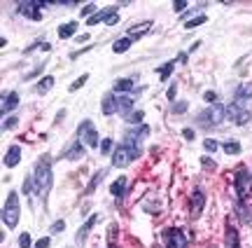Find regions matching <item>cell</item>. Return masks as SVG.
Returning a JSON list of instances; mask_svg holds the SVG:
<instances>
[{
	"label": "cell",
	"instance_id": "6da1fadb",
	"mask_svg": "<svg viewBox=\"0 0 252 248\" xmlns=\"http://www.w3.org/2000/svg\"><path fill=\"white\" fill-rule=\"evenodd\" d=\"M140 157V136L135 131H126L124 141L115 147L112 152V166L117 169H126L128 164H133L135 159Z\"/></svg>",
	"mask_w": 252,
	"mask_h": 248
},
{
	"label": "cell",
	"instance_id": "7a4b0ae2",
	"mask_svg": "<svg viewBox=\"0 0 252 248\" xmlns=\"http://www.w3.org/2000/svg\"><path fill=\"white\" fill-rule=\"evenodd\" d=\"M33 180H35V194L47 199V192L52 187V159L49 157H40L35 169H33Z\"/></svg>",
	"mask_w": 252,
	"mask_h": 248
},
{
	"label": "cell",
	"instance_id": "3957f363",
	"mask_svg": "<svg viewBox=\"0 0 252 248\" xmlns=\"http://www.w3.org/2000/svg\"><path fill=\"white\" fill-rule=\"evenodd\" d=\"M224 120H226V108L224 106H220V103H215V106H210L208 110L198 112L196 124L198 127H203V129H213V127H220Z\"/></svg>",
	"mask_w": 252,
	"mask_h": 248
},
{
	"label": "cell",
	"instance_id": "277c9868",
	"mask_svg": "<svg viewBox=\"0 0 252 248\" xmlns=\"http://www.w3.org/2000/svg\"><path fill=\"white\" fill-rule=\"evenodd\" d=\"M234 190H236V197H238V202H245V199H250L252 197V174L250 169H245L241 166L234 176Z\"/></svg>",
	"mask_w": 252,
	"mask_h": 248
},
{
	"label": "cell",
	"instance_id": "5b68a950",
	"mask_svg": "<svg viewBox=\"0 0 252 248\" xmlns=\"http://www.w3.org/2000/svg\"><path fill=\"white\" fill-rule=\"evenodd\" d=\"M19 218H21V206H19V194L17 192H9L7 194V202L2 206V222H5V227L12 230V227H17Z\"/></svg>",
	"mask_w": 252,
	"mask_h": 248
},
{
	"label": "cell",
	"instance_id": "8992f818",
	"mask_svg": "<svg viewBox=\"0 0 252 248\" xmlns=\"http://www.w3.org/2000/svg\"><path fill=\"white\" fill-rule=\"evenodd\" d=\"M77 134H80V141L87 147H98V131H96V127H94L91 120L82 122L80 129H77Z\"/></svg>",
	"mask_w": 252,
	"mask_h": 248
},
{
	"label": "cell",
	"instance_id": "52a82bcc",
	"mask_svg": "<svg viewBox=\"0 0 252 248\" xmlns=\"http://www.w3.org/2000/svg\"><path fill=\"white\" fill-rule=\"evenodd\" d=\"M161 239H163V246L166 248H187V237L182 234V230H175V227L163 230Z\"/></svg>",
	"mask_w": 252,
	"mask_h": 248
},
{
	"label": "cell",
	"instance_id": "ba28073f",
	"mask_svg": "<svg viewBox=\"0 0 252 248\" xmlns=\"http://www.w3.org/2000/svg\"><path fill=\"white\" fill-rule=\"evenodd\" d=\"M226 120H231L234 124L243 127V124H248V122H250V110L231 101V106H226Z\"/></svg>",
	"mask_w": 252,
	"mask_h": 248
},
{
	"label": "cell",
	"instance_id": "9c48e42d",
	"mask_svg": "<svg viewBox=\"0 0 252 248\" xmlns=\"http://www.w3.org/2000/svg\"><path fill=\"white\" fill-rule=\"evenodd\" d=\"M45 5H49V2H33V0L19 2V12L26 14L28 19H33V21H40V7H45Z\"/></svg>",
	"mask_w": 252,
	"mask_h": 248
},
{
	"label": "cell",
	"instance_id": "30bf717a",
	"mask_svg": "<svg viewBox=\"0 0 252 248\" xmlns=\"http://www.w3.org/2000/svg\"><path fill=\"white\" fill-rule=\"evenodd\" d=\"M250 101H252V82H245V84H241V87L236 89L234 103H238V106L248 108V103H250Z\"/></svg>",
	"mask_w": 252,
	"mask_h": 248
},
{
	"label": "cell",
	"instance_id": "8fae6325",
	"mask_svg": "<svg viewBox=\"0 0 252 248\" xmlns=\"http://www.w3.org/2000/svg\"><path fill=\"white\" fill-rule=\"evenodd\" d=\"M203 206H206V192L203 190H194V194H191V218H198L201 213H203Z\"/></svg>",
	"mask_w": 252,
	"mask_h": 248
},
{
	"label": "cell",
	"instance_id": "7c38bea8",
	"mask_svg": "<svg viewBox=\"0 0 252 248\" xmlns=\"http://www.w3.org/2000/svg\"><path fill=\"white\" fill-rule=\"evenodd\" d=\"M224 248H241V237L231 222H226V232H224Z\"/></svg>",
	"mask_w": 252,
	"mask_h": 248
},
{
	"label": "cell",
	"instance_id": "4fadbf2b",
	"mask_svg": "<svg viewBox=\"0 0 252 248\" xmlns=\"http://www.w3.org/2000/svg\"><path fill=\"white\" fill-rule=\"evenodd\" d=\"M100 112H103L105 117H110V115H115V112H117V96H115V92H108L105 96H103Z\"/></svg>",
	"mask_w": 252,
	"mask_h": 248
},
{
	"label": "cell",
	"instance_id": "5bb4252c",
	"mask_svg": "<svg viewBox=\"0 0 252 248\" xmlns=\"http://www.w3.org/2000/svg\"><path fill=\"white\" fill-rule=\"evenodd\" d=\"M17 106H19V94L17 92L2 94V103H0V112H2V115L12 112L14 108H17Z\"/></svg>",
	"mask_w": 252,
	"mask_h": 248
},
{
	"label": "cell",
	"instance_id": "9a60e30c",
	"mask_svg": "<svg viewBox=\"0 0 252 248\" xmlns=\"http://www.w3.org/2000/svg\"><path fill=\"white\" fill-rule=\"evenodd\" d=\"M63 155H65V159H70V162H77V159H82V157L87 155V150H84V143H82L80 138H77V141H75V143H72V145L68 147V150H65Z\"/></svg>",
	"mask_w": 252,
	"mask_h": 248
},
{
	"label": "cell",
	"instance_id": "2e32d148",
	"mask_svg": "<svg viewBox=\"0 0 252 248\" xmlns=\"http://www.w3.org/2000/svg\"><path fill=\"white\" fill-rule=\"evenodd\" d=\"M19 159H21V150H19V145H9L7 147V155H5V166L7 169H14V166L19 164Z\"/></svg>",
	"mask_w": 252,
	"mask_h": 248
},
{
	"label": "cell",
	"instance_id": "e0dca14e",
	"mask_svg": "<svg viewBox=\"0 0 252 248\" xmlns=\"http://www.w3.org/2000/svg\"><path fill=\"white\" fill-rule=\"evenodd\" d=\"M131 108H133V99L128 96V94H122V96H117V112L119 115H131Z\"/></svg>",
	"mask_w": 252,
	"mask_h": 248
},
{
	"label": "cell",
	"instance_id": "ac0fdd59",
	"mask_svg": "<svg viewBox=\"0 0 252 248\" xmlns=\"http://www.w3.org/2000/svg\"><path fill=\"white\" fill-rule=\"evenodd\" d=\"M96 220H98V215H91L89 220H87L84 225H82L80 232H77V237H75V241H77V244H84V239L89 237V232H91V227L96 225Z\"/></svg>",
	"mask_w": 252,
	"mask_h": 248
},
{
	"label": "cell",
	"instance_id": "d6986e66",
	"mask_svg": "<svg viewBox=\"0 0 252 248\" xmlns=\"http://www.w3.org/2000/svg\"><path fill=\"white\" fill-rule=\"evenodd\" d=\"M128 92H135V82L131 77H122L115 82V94H128Z\"/></svg>",
	"mask_w": 252,
	"mask_h": 248
},
{
	"label": "cell",
	"instance_id": "ffe728a7",
	"mask_svg": "<svg viewBox=\"0 0 252 248\" xmlns=\"http://www.w3.org/2000/svg\"><path fill=\"white\" fill-rule=\"evenodd\" d=\"M105 174H108L105 169H98L96 174L91 176V180H89V185H87V190H84V194H94V192H96V187H98V185H100V180L105 178Z\"/></svg>",
	"mask_w": 252,
	"mask_h": 248
},
{
	"label": "cell",
	"instance_id": "44dd1931",
	"mask_svg": "<svg viewBox=\"0 0 252 248\" xmlns=\"http://www.w3.org/2000/svg\"><path fill=\"white\" fill-rule=\"evenodd\" d=\"M124 192H126V178L124 176H119L117 180L112 183V187H110V194H112V197H117V199H122Z\"/></svg>",
	"mask_w": 252,
	"mask_h": 248
},
{
	"label": "cell",
	"instance_id": "7402d4cb",
	"mask_svg": "<svg viewBox=\"0 0 252 248\" xmlns=\"http://www.w3.org/2000/svg\"><path fill=\"white\" fill-rule=\"evenodd\" d=\"M131 45H133L131 37H122V40H117V42L112 45V52H115V54H124V52L131 49Z\"/></svg>",
	"mask_w": 252,
	"mask_h": 248
},
{
	"label": "cell",
	"instance_id": "603a6c76",
	"mask_svg": "<svg viewBox=\"0 0 252 248\" xmlns=\"http://www.w3.org/2000/svg\"><path fill=\"white\" fill-rule=\"evenodd\" d=\"M52 87H54V77H52V75H45V77H42V80L37 82L35 92H37V94H47L49 89H52Z\"/></svg>",
	"mask_w": 252,
	"mask_h": 248
},
{
	"label": "cell",
	"instance_id": "cb8c5ba5",
	"mask_svg": "<svg viewBox=\"0 0 252 248\" xmlns=\"http://www.w3.org/2000/svg\"><path fill=\"white\" fill-rule=\"evenodd\" d=\"M75 31H77V24H75V21H70V24H63V26L59 28V37H61V40L72 37V35H75Z\"/></svg>",
	"mask_w": 252,
	"mask_h": 248
},
{
	"label": "cell",
	"instance_id": "d4e9b609",
	"mask_svg": "<svg viewBox=\"0 0 252 248\" xmlns=\"http://www.w3.org/2000/svg\"><path fill=\"white\" fill-rule=\"evenodd\" d=\"M236 215H238V218H241L243 222H250V220H252V213H248V209H245L243 202L236 204Z\"/></svg>",
	"mask_w": 252,
	"mask_h": 248
},
{
	"label": "cell",
	"instance_id": "484cf974",
	"mask_svg": "<svg viewBox=\"0 0 252 248\" xmlns=\"http://www.w3.org/2000/svg\"><path fill=\"white\" fill-rule=\"evenodd\" d=\"M173 68H175V61H168V64H163L157 73H159V77H161V80H168V77H171V73H173Z\"/></svg>",
	"mask_w": 252,
	"mask_h": 248
},
{
	"label": "cell",
	"instance_id": "4316f807",
	"mask_svg": "<svg viewBox=\"0 0 252 248\" xmlns=\"http://www.w3.org/2000/svg\"><path fill=\"white\" fill-rule=\"evenodd\" d=\"M222 147H224L226 155H238V152H241V143H238V141H226Z\"/></svg>",
	"mask_w": 252,
	"mask_h": 248
},
{
	"label": "cell",
	"instance_id": "83f0119b",
	"mask_svg": "<svg viewBox=\"0 0 252 248\" xmlns=\"http://www.w3.org/2000/svg\"><path fill=\"white\" fill-rule=\"evenodd\" d=\"M87 80H89V73H84V75H80V77H77V80H75V82L70 84V87H68V92H77V89H80V87H84V84H87Z\"/></svg>",
	"mask_w": 252,
	"mask_h": 248
},
{
	"label": "cell",
	"instance_id": "f1b7e54d",
	"mask_svg": "<svg viewBox=\"0 0 252 248\" xmlns=\"http://www.w3.org/2000/svg\"><path fill=\"white\" fill-rule=\"evenodd\" d=\"M206 24V14H198V17L189 19L187 24H185V28H196V26H203Z\"/></svg>",
	"mask_w": 252,
	"mask_h": 248
},
{
	"label": "cell",
	"instance_id": "f546056e",
	"mask_svg": "<svg viewBox=\"0 0 252 248\" xmlns=\"http://www.w3.org/2000/svg\"><path fill=\"white\" fill-rule=\"evenodd\" d=\"M33 190H35V180H33V176H31V178H26V180H24L21 192L26 194V197H31V194H33Z\"/></svg>",
	"mask_w": 252,
	"mask_h": 248
},
{
	"label": "cell",
	"instance_id": "4dcf8cb0",
	"mask_svg": "<svg viewBox=\"0 0 252 248\" xmlns=\"http://www.w3.org/2000/svg\"><path fill=\"white\" fill-rule=\"evenodd\" d=\"M147 31H150V24H145V26H140V28L135 26V28H131V31H128V37H143Z\"/></svg>",
	"mask_w": 252,
	"mask_h": 248
},
{
	"label": "cell",
	"instance_id": "1f68e13d",
	"mask_svg": "<svg viewBox=\"0 0 252 248\" xmlns=\"http://www.w3.org/2000/svg\"><path fill=\"white\" fill-rule=\"evenodd\" d=\"M143 117H145L143 110H133L128 117H126V122H128V124H140V122H143Z\"/></svg>",
	"mask_w": 252,
	"mask_h": 248
},
{
	"label": "cell",
	"instance_id": "d6a6232c",
	"mask_svg": "<svg viewBox=\"0 0 252 248\" xmlns=\"http://www.w3.org/2000/svg\"><path fill=\"white\" fill-rule=\"evenodd\" d=\"M187 108H189V103H187V101L173 103V112H175V115H182V112H187Z\"/></svg>",
	"mask_w": 252,
	"mask_h": 248
},
{
	"label": "cell",
	"instance_id": "836d02e7",
	"mask_svg": "<svg viewBox=\"0 0 252 248\" xmlns=\"http://www.w3.org/2000/svg\"><path fill=\"white\" fill-rule=\"evenodd\" d=\"M112 147H115L112 138H105V141L100 143V152H103V155H110V152H112Z\"/></svg>",
	"mask_w": 252,
	"mask_h": 248
},
{
	"label": "cell",
	"instance_id": "e575fe53",
	"mask_svg": "<svg viewBox=\"0 0 252 248\" xmlns=\"http://www.w3.org/2000/svg\"><path fill=\"white\" fill-rule=\"evenodd\" d=\"M42 71H45V64H37L35 68L31 71V73H26V80H33V77H37V75L42 73Z\"/></svg>",
	"mask_w": 252,
	"mask_h": 248
},
{
	"label": "cell",
	"instance_id": "d590c367",
	"mask_svg": "<svg viewBox=\"0 0 252 248\" xmlns=\"http://www.w3.org/2000/svg\"><path fill=\"white\" fill-rule=\"evenodd\" d=\"M203 147H206V152H215L217 147V141H213V138H206V141H203Z\"/></svg>",
	"mask_w": 252,
	"mask_h": 248
},
{
	"label": "cell",
	"instance_id": "8d00e7d4",
	"mask_svg": "<svg viewBox=\"0 0 252 248\" xmlns=\"http://www.w3.org/2000/svg\"><path fill=\"white\" fill-rule=\"evenodd\" d=\"M94 14H96V2H89V5H87V7L82 9V17H94Z\"/></svg>",
	"mask_w": 252,
	"mask_h": 248
},
{
	"label": "cell",
	"instance_id": "74e56055",
	"mask_svg": "<svg viewBox=\"0 0 252 248\" xmlns=\"http://www.w3.org/2000/svg\"><path fill=\"white\" fill-rule=\"evenodd\" d=\"M201 164H203V169H206V171H215V169H217V164L210 159V157H203V159H201Z\"/></svg>",
	"mask_w": 252,
	"mask_h": 248
},
{
	"label": "cell",
	"instance_id": "f35d334b",
	"mask_svg": "<svg viewBox=\"0 0 252 248\" xmlns=\"http://www.w3.org/2000/svg\"><path fill=\"white\" fill-rule=\"evenodd\" d=\"M49 230H52V234H59V232H63V230H65V220H56L54 225L49 227Z\"/></svg>",
	"mask_w": 252,
	"mask_h": 248
},
{
	"label": "cell",
	"instance_id": "ab89813d",
	"mask_svg": "<svg viewBox=\"0 0 252 248\" xmlns=\"http://www.w3.org/2000/svg\"><path fill=\"white\" fill-rule=\"evenodd\" d=\"M187 0H175V2H173V9H175V12H185V9H187Z\"/></svg>",
	"mask_w": 252,
	"mask_h": 248
},
{
	"label": "cell",
	"instance_id": "60d3db41",
	"mask_svg": "<svg viewBox=\"0 0 252 248\" xmlns=\"http://www.w3.org/2000/svg\"><path fill=\"white\" fill-rule=\"evenodd\" d=\"M19 124V117H9V120H5L2 122V129H5V131H7V129H14Z\"/></svg>",
	"mask_w": 252,
	"mask_h": 248
},
{
	"label": "cell",
	"instance_id": "b9f144b4",
	"mask_svg": "<svg viewBox=\"0 0 252 248\" xmlns=\"http://www.w3.org/2000/svg\"><path fill=\"white\" fill-rule=\"evenodd\" d=\"M31 244H33V241H31L28 234H21V237H19V246L21 248H31Z\"/></svg>",
	"mask_w": 252,
	"mask_h": 248
},
{
	"label": "cell",
	"instance_id": "7bdbcfd3",
	"mask_svg": "<svg viewBox=\"0 0 252 248\" xmlns=\"http://www.w3.org/2000/svg\"><path fill=\"white\" fill-rule=\"evenodd\" d=\"M203 101H206V103H213V106H215V103H217V94L215 92H206V94H203Z\"/></svg>",
	"mask_w": 252,
	"mask_h": 248
},
{
	"label": "cell",
	"instance_id": "ee69618b",
	"mask_svg": "<svg viewBox=\"0 0 252 248\" xmlns=\"http://www.w3.org/2000/svg\"><path fill=\"white\" fill-rule=\"evenodd\" d=\"M175 94H178V87H175V84H171V87H168V92H166V96H168L171 101H175Z\"/></svg>",
	"mask_w": 252,
	"mask_h": 248
},
{
	"label": "cell",
	"instance_id": "f6af8a7d",
	"mask_svg": "<svg viewBox=\"0 0 252 248\" xmlns=\"http://www.w3.org/2000/svg\"><path fill=\"white\" fill-rule=\"evenodd\" d=\"M35 248H49V237H45V239H40V241H37Z\"/></svg>",
	"mask_w": 252,
	"mask_h": 248
},
{
	"label": "cell",
	"instance_id": "bcb514c9",
	"mask_svg": "<svg viewBox=\"0 0 252 248\" xmlns=\"http://www.w3.org/2000/svg\"><path fill=\"white\" fill-rule=\"evenodd\" d=\"M182 136L187 138V141H194V131H191V129H185V131H182Z\"/></svg>",
	"mask_w": 252,
	"mask_h": 248
},
{
	"label": "cell",
	"instance_id": "7dc6e473",
	"mask_svg": "<svg viewBox=\"0 0 252 248\" xmlns=\"http://www.w3.org/2000/svg\"><path fill=\"white\" fill-rule=\"evenodd\" d=\"M187 59H189V54L182 52V54H178V64H187Z\"/></svg>",
	"mask_w": 252,
	"mask_h": 248
}]
</instances>
